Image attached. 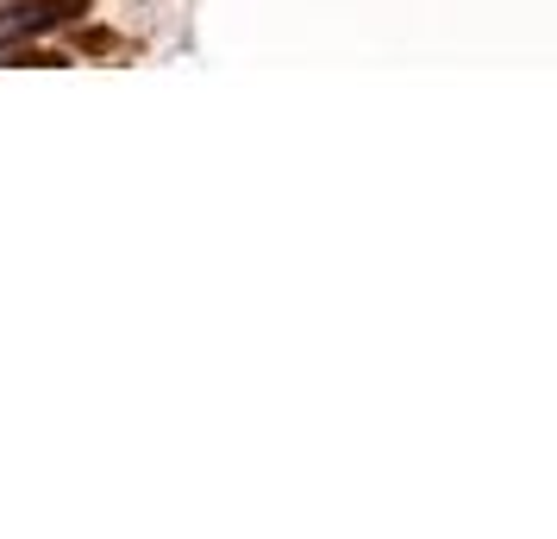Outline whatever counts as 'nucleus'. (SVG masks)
Masks as SVG:
<instances>
[{"instance_id": "nucleus-2", "label": "nucleus", "mask_w": 557, "mask_h": 539, "mask_svg": "<svg viewBox=\"0 0 557 539\" xmlns=\"http://www.w3.org/2000/svg\"><path fill=\"white\" fill-rule=\"evenodd\" d=\"M76 45H82L88 57H107V51H120V38H113V32H101V26H88V32L76 38Z\"/></svg>"}, {"instance_id": "nucleus-1", "label": "nucleus", "mask_w": 557, "mask_h": 539, "mask_svg": "<svg viewBox=\"0 0 557 539\" xmlns=\"http://www.w3.org/2000/svg\"><path fill=\"white\" fill-rule=\"evenodd\" d=\"M82 13H88V0H26L7 20V45L13 38H38V32H57V26H76Z\"/></svg>"}]
</instances>
